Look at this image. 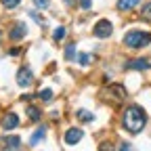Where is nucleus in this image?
<instances>
[{
	"label": "nucleus",
	"mask_w": 151,
	"mask_h": 151,
	"mask_svg": "<svg viewBox=\"0 0 151 151\" xmlns=\"http://www.w3.org/2000/svg\"><path fill=\"white\" fill-rule=\"evenodd\" d=\"M78 118L82 120V122H92L94 120V116L90 111H84V109H78Z\"/></svg>",
	"instance_id": "15"
},
{
	"label": "nucleus",
	"mask_w": 151,
	"mask_h": 151,
	"mask_svg": "<svg viewBox=\"0 0 151 151\" xmlns=\"http://www.w3.org/2000/svg\"><path fill=\"white\" fill-rule=\"evenodd\" d=\"M25 34H27L25 23H17V25L11 29V34H9V36H11V40H13V42H17V40H21V38H23Z\"/></svg>",
	"instance_id": "9"
},
{
	"label": "nucleus",
	"mask_w": 151,
	"mask_h": 151,
	"mask_svg": "<svg viewBox=\"0 0 151 151\" xmlns=\"http://www.w3.org/2000/svg\"><path fill=\"white\" fill-rule=\"evenodd\" d=\"M44 137H46V128H44V126H40V128H38V130L34 132V134H32V139H29V145H32V147H36L38 143H40V141L44 139Z\"/></svg>",
	"instance_id": "12"
},
{
	"label": "nucleus",
	"mask_w": 151,
	"mask_h": 151,
	"mask_svg": "<svg viewBox=\"0 0 151 151\" xmlns=\"http://www.w3.org/2000/svg\"><path fill=\"white\" fill-rule=\"evenodd\" d=\"M141 17H143V21L151 23V2H147V4L141 9Z\"/></svg>",
	"instance_id": "14"
},
{
	"label": "nucleus",
	"mask_w": 151,
	"mask_h": 151,
	"mask_svg": "<svg viewBox=\"0 0 151 151\" xmlns=\"http://www.w3.org/2000/svg\"><path fill=\"white\" fill-rule=\"evenodd\" d=\"M147 124V113L139 107V105H130L124 109V116H122V126L132 132V134H137V132H141Z\"/></svg>",
	"instance_id": "1"
},
{
	"label": "nucleus",
	"mask_w": 151,
	"mask_h": 151,
	"mask_svg": "<svg viewBox=\"0 0 151 151\" xmlns=\"http://www.w3.org/2000/svg\"><path fill=\"white\" fill-rule=\"evenodd\" d=\"M141 4V0H118V9L120 11H132Z\"/></svg>",
	"instance_id": "11"
},
{
	"label": "nucleus",
	"mask_w": 151,
	"mask_h": 151,
	"mask_svg": "<svg viewBox=\"0 0 151 151\" xmlns=\"http://www.w3.org/2000/svg\"><path fill=\"white\" fill-rule=\"evenodd\" d=\"M120 151H134V147L130 143H120Z\"/></svg>",
	"instance_id": "23"
},
{
	"label": "nucleus",
	"mask_w": 151,
	"mask_h": 151,
	"mask_svg": "<svg viewBox=\"0 0 151 151\" xmlns=\"http://www.w3.org/2000/svg\"><path fill=\"white\" fill-rule=\"evenodd\" d=\"M34 4H36V9H48L50 0H34Z\"/></svg>",
	"instance_id": "22"
},
{
	"label": "nucleus",
	"mask_w": 151,
	"mask_h": 151,
	"mask_svg": "<svg viewBox=\"0 0 151 151\" xmlns=\"http://www.w3.org/2000/svg\"><path fill=\"white\" fill-rule=\"evenodd\" d=\"M109 97H111V103H113V105L122 103V101L126 99V90H124V86H120V84H111V86L105 90L103 99H109Z\"/></svg>",
	"instance_id": "3"
},
{
	"label": "nucleus",
	"mask_w": 151,
	"mask_h": 151,
	"mask_svg": "<svg viewBox=\"0 0 151 151\" xmlns=\"http://www.w3.org/2000/svg\"><path fill=\"white\" fill-rule=\"evenodd\" d=\"M2 143L6 147V151H17L19 147H21V139H19V137H6Z\"/></svg>",
	"instance_id": "10"
},
{
	"label": "nucleus",
	"mask_w": 151,
	"mask_h": 151,
	"mask_svg": "<svg viewBox=\"0 0 151 151\" xmlns=\"http://www.w3.org/2000/svg\"><path fill=\"white\" fill-rule=\"evenodd\" d=\"M65 59H67V61H73V59H76V44H73V42L65 48Z\"/></svg>",
	"instance_id": "16"
},
{
	"label": "nucleus",
	"mask_w": 151,
	"mask_h": 151,
	"mask_svg": "<svg viewBox=\"0 0 151 151\" xmlns=\"http://www.w3.org/2000/svg\"><path fill=\"white\" fill-rule=\"evenodd\" d=\"M80 6H82L84 11H88V9L92 6V0H80Z\"/></svg>",
	"instance_id": "24"
},
{
	"label": "nucleus",
	"mask_w": 151,
	"mask_h": 151,
	"mask_svg": "<svg viewBox=\"0 0 151 151\" xmlns=\"http://www.w3.org/2000/svg\"><path fill=\"white\" fill-rule=\"evenodd\" d=\"M0 4H2L4 9H17L19 4H21V0H0Z\"/></svg>",
	"instance_id": "17"
},
{
	"label": "nucleus",
	"mask_w": 151,
	"mask_h": 151,
	"mask_svg": "<svg viewBox=\"0 0 151 151\" xmlns=\"http://www.w3.org/2000/svg\"><path fill=\"white\" fill-rule=\"evenodd\" d=\"M38 97H40L42 101H50V99H52V90H50V88H44V90H40Z\"/></svg>",
	"instance_id": "20"
},
{
	"label": "nucleus",
	"mask_w": 151,
	"mask_h": 151,
	"mask_svg": "<svg viewBox=\"0 0 151 151\" xmlns=\"http://www.w3.org/2000/svg\"><path fill=\"white\" fill-rule=\"evenodd\" d=\"M0 126H2L4 130H15L17 126H19V116L15 111H9V113H4V118L0 120Z\"/></svg>",
	"instance_id": "6"
},
{
	"label": "nucleus",
	"mask_w": 151,
	"mask_h": 151,
	"mask_svg": "<svg viewBox=\"0 0 151 151\" xmlns=\"http://www.w3.org/2000/svg\"><path fill=\"white\" fill-rule=\"evenodd\" d=\"M90 59H92V55H88V52L78 55V63H80V65H88V63H90Z\"/></svg>",
	"instance_id": "18"
},
{
	"label": "nucleus",
	"mask_w": 151,
	"mask_h": 151,
	"mask_svg": "<svg viewBox=\"0 0 151 151\" xmlns=\"http://www.w3.org/2000/svg\"><path fill=\"white\" fill-rule=\"evenodd\" d=\"M27 116H29V120L38 122V120H40V116H42V111L38 109V107H34V105H29V107H27Z\"/></svg>",
	"instance_id": "13"
},
{
	"label": "nucleus",
	"mask_w": 151,
	"mask_h": 151,
	"mask_svg": "<svg viewBox=\"0 0 151 151\" xmlns=\"http://www.w3.org/2000/svg\"><path fill=\"white\" fill-rule=\"evenodd\" d=\"M99 151H116V147H113V143H109V141H103L99 145Z\"/></svg>",
	"instance_id": "21"
},
{
	"label": "nucleus",
	"mask_w": 151,
	"mask_h": 151,
	"mask_svg": "<svg viewBox=\"0 0 151 151\" xmlns=\"http://www.w3.org/2000/svg\"><path fill=\"white\" fill-rule=\"evenodd\" d=\"M32 80H34V78H32V69H29L27 65H23L21 69L17 71V84L21 86V88H27V86L32 84Z\"/></svg>",
	"instance_id": "5"
},
{
	"label": "nucleus",
	"mask_w": 151,
	"mask_h": 151,
	"mask_svg": "<svg viewBox=\"0 0 151 151\" xmlns=\"http://www.w3.org/2000/svg\"><path fill=\"white\" fill-rule=\"evenodd\" d=\"M126 67H128V69L147 71V69H151V63H149L147 59H132V61H128V63H126Z\"/></svg>",
	"instance_id": "8"
},
{
	"label": "nucleus",
	"mask_w": 151,
	"mask_h": 151,
	"mask_svg": "<svg viewBox=\"0 0 151 151\" xmlns=\"http://www.w3.org/2000/svg\"><path fill=\"white\" fill-rule=\"evenodd\" d=\"M63 36H65V27H57L55 34H52V40L59 42V40H63Z\"/></svg>",
	"instance_id": "19"
},
{
	"label": "nucleus",
	"mask_w": 151,
	"mask_h": 151,
	"mask_svg": "<svg viewBox=\"0 0 151 151\" xmlns=\"http://www.w3.org/2000/svg\"><path fill=\"white\" fill-rule=\"evenodd\" d=\"M113 34V25L111 21H107V19H101V21L94 25V36L97 38H109Z\"/></svg>",
	"instance_id": "4"
},
{
	"label": "nucleus",
	"mask_w": 151,
	"mask_h": 151,
	"mask_svg": "<svg viewBox=\"0 0 151 151\" xmlns=\"http://www.w3.org/2000/svg\"><path fill=\"white\" fill-rule=\"evenodd\" d=\"M151 42V32H141V29H130L124 36V44L128 48H143Z\"/></svg>",
	"instance_id": "2"
},
{
	"label": "nucleus",
	"mask_w": 151,
	"mask_h": 151,
	"mask_svg": "<svg viewBox=\"0 0 151 151\" xmlns=\"http://www.w3.org/2000/svg\"><path fill=\"white\" fill-rule=\"evenodd\" d=\"M82 137H84V130L82 128H69L67 132H65V143L67 145H78L80 141H82Z\"/></svg>",
	"instance_id": "7"
}]
</instances>
